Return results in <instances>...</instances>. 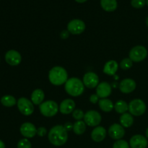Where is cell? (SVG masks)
I'll list each match as a JSON object with an SVG mask.
<instances>
[{"instance_id": "1", "label": "cell", "mask_w": 148, "mask_h": 148, "mask_svg": "<svg viewBox=\"0 0 148 148\" xmlns=\"http://www.w3.org/2000/svg\"><path fill=\"white\" fill-rule=\"evenodd\" d=\"M49 140L53 145L59 147L66 143L68 140V132L64 126L56 125L52 127L48 134Z\"/></svg>"}, {"instance_id": "2", "label": "cell", "mask_w": 148, "mask_h": 148, "mask_svg": "<svg viewBox=\"0 0 148 148\" xmlns=\"http://www.w3.org/2000/svg\"><path fill=\"white\" fill-rule=\"evenodd\" d=\"M49 79L52 85L56 86L62 85L68 80V73L62 66H56L49 71Z\"/></svg>"}, {"instance_id": "3", "label": "cell", "mask_w": 148, "mask_h": 148, "mask_svg": "<svg viewBox=\"0 0 148 148\" xmlns=\"http://www.w3.org/2000/svg\"><path fill=\"white\" fill-rule=\"evenodd\" d=\"M64 89L66 93L72 97H77L82 95L85 90L83 82L77 77H71L64 84Z\"/></svg>"}, {"instance_id": "4", "label": "cell", "mask_w": 148, "mask_h": 148, "mask_svg": "<svg viewBox=\"0 0 148 148\" xmlns=\"http://www.w3.org/2000/svg\"><path fill=\"white\" fill-rule=\"evenodd\" d=\"M40 112L46 117H53L56 115L59 110L58 104L53 101H46L42 103L39 106Z\"/></svg>"}, {"instance_id": "5", "label": "cell", "mask_w": 148, "mask_h": 148, "mask_svg": "<svg viewBox=\"0 0 148 148\" xmlns=\"http://www.w3.org/2000/svg\"><path fill=\"white\" fill-rule=\"evenodd\" d=\"M146 109L147 106L145 103L141 99H134L130 101L129 103L130 114L134 116H140L143 115L145 113Z\"/></svg>"}, {"instance_id": "6", "label": "cell", "mask_w": 148, "mask_h": 148, "mask_svg": "<svg viewBox=\"0 0 148 148\" xmlns=\"http://www.w3.org/2000/svg\"><path fill=\"white\" fill-rule=\"evenodd\" d=\"M129 56L132 62H140L147 56V50L143 46H136L130 50Z\"/></svg>"}, {"instance_id": "7", "label": "cell", "mask_w": 148, "mask_h": 148, "mask_svg": "<svg viewBox=\"0 0 148 148\" xmlns=\"http://www.w3.org/2000/svg\"><path fill=\"white\" fill-rule=\"evenodd\" d=\"M17 108L22 114L25 116H30L34 112V106L31 101L25 97H21L17 102Z\"/></svg>"}, {"instance_id": "8", "label": "cell", "mask_w": 148, "mask_h": 148, "mask_svg": "<svg viewBox=\"0 0 148 148\" xmlns=\"http://www.w3.org/2000/svg\"><path fill=\"white\" fill-rule=\"evenodd\" d=\"M83 119L85 124L89 127H98L101 122L102 116L98 111L90 110L85 113Z\"/></svg>"}, {"instance_id": "9", "label": "cell", "mask_w": 148, "mask_h": 148, "mask_svg": "<svg viewBox=\"0 0 148 148\" xmlns=\"http://www.w3.org/2000/svg\"><path fill=\"white\" fill-rule=\"evenodd\" d=\"M85 23L79 19H74L67 25V30L73 35L81 34L85 31Z\"/></svg>"}, {"instance_id": "10", "label": "cell", "mask_w": 148, "mask_h": 148, "mask_svg": "<svg viewBox=\"0 0 148 148\" xmlns=\"http://www.w3.org/2000/svg\"><path fill=\"white\" fill-rule=\"evenodd\" d=\"M82 82H83L85 87L92 89V88H97L98 83H99V77L95 72H87L84 75Z\"/></svg>"}, {"instance_id": "11", "label": "cell", "mask_w": 148, "mask_h": 148, "mask_svg": "<svg viewBox=\"0 0 148 148\" xmlns=\"http://www.w3.org/2000/svg\"><path fill=\"white\" fill-rule=\"evenodd\" d=\"M20 133L25 138H33L37 134L36 126L30 122L23 123L20 129Z\"/></svg>"}, {"instance_id": "12", "label": "cell", "mask_w": 148, "mask_h": 148, "mask_svg": "<svg viewBox=\"0 0 148 148\" xmlns=\"http://www.w3.org/2000/svg\"><path fill=\"white\" fill-rule=\"evenodd\" d=\"M108 134L113 140H121L125 134L124 128L119 124H114L108 129Z\"/></svg>"}, {"instance_id": "13", "label": "cell", "mask_w": 148, "mask_h": 148, "mask_svg": "<svg viewBox=\"0 0 148 148\" xmlns=\"http://www.w3.org/2000/svg\"><path fill=\"white\" fill-rule=\"evenodd\" d=\"M147 145V137L141 134H135L130 140V146L131 148H146Z\"/></svg>"}, {"instance_id": "14", "label": "cell", "mask_w": 148, "mask_h": 148, "mask_svg": "<svg viewBox=\"0 0 148 148\" xmlns=\"http://www.w3.org/2000/svg\"><path fill=\"white\" fill-rule=\"evenodd\" d=\"M137 84L133 79L126 78L122 79L119 84V90L124 94H129L132 92L136 89Z\"/></svg>"}, {"instance_id": "15", "label": "cell", "mask_w": 148, "mask_h": 148, "mask_svg": "<svg viewBox=\"0 0 148 148\" xmlns=\"http://www.w3.org/2000/svg\"><path fill=\"white\" fill-rule=\"evenodd\" d=\"M5 61L11 66H17L21 63L22 56L16 50H10L6 53Z\"/></svg>"}, {"instance_id": "16", "label": "cell", "mask_w": 148, "mask_h": 148, "mask_svg": "<svg viewBox=\"0 0 148 148\" xmlns=\"http://www.w3.org/2000/svg\"><path fill=\"white\" fill-rule=\"evenodd\" d=\"M112 92L111 85L109 83L106 82H102L98 84L96 88V94L99 98H106L107 97L109 96Z\"/></svg>"}, {"instance_id": "17", "label": "cell", "mask_w": 148, "mask_h": 148, "mask_svg": "<svg viewBox=\"0 0 148 148\" xmlns=\"http://www.w3.org/2000/svg\"><path fill=\"white\" fill-rule=\"evenodd\" d=\"M75 108V102L72 99L67 98L62 101L59 106V111L63 114H69Z\"/></svg>"}, {"instance_id": "18", "label": "cell", "mask_w": 148, "mask_h": 148, "mask_svg": "<svg viewBox=\"0 0 148 148\" xmlns=\"http://www.w3.org/2000/svg\"><path fill=\"white\" fill-rule=\"evenodd\" d=\"M106 130L104 127L98 126L95 127L91 132V138L95 143H101L106 138Z\"/></svg>"}, {"instance_id": "19", "label": "cell", "mask_w": 148, "mask_h": 148, "mask_svg": "<svg viewBox=\"0 0 148 148\" xmlns=\"http://www.w3.org/2000/svg\"><path fill=\"white\" fill-rule=\"evenodd\" d=\"M119 68V64L115 60L108 61L103 66V72L107 75L113 76L117 72Z\"/></svg>"}, {"instance_id": "20", "label": "cell", "mask_w": 148, "mask_h": 148, "mask_svg": "<svg viewBox=\"0 0 148 148\" xmlns=\"http://www.w3.org/2000/svg\"><path fill=\"white\" fill-rule=\"evenodd\" d=\"M45 98V93L41 89H36L31 94V101L34 105H40Z\"/></svg>"}, {"instance_id": "21", "label": "cell", "mask_w": 148, "mask_h": 148, "mask_svg": "<svg viewBox=\"0 0 148 148\" xmlns=\"http://www.w3.org/2000/svg\"><path fill=\"white\" fill-rule=\"evenodd\" d=\"M98 105L101 110H102L104 112H111L113 109H114V103L108 98H102L99 100Z\"/></svg>"}, {"instance_id": "22", "label": "cell", "mask_w": 148, "mask_h": 148, "mask_svg": "<svg viewBox=\"0 0 148 148\" xmlns=\"http://www.w3.org/2000/svg\"><path fill=\"white\" fill-rule=\"evenodd\" d=\"M119 121L121 123V125L125 128H130L132 126L134 123V119L132 115L129 113H124L121 114L119 118Z\"/></svg>"}, {"instance_id": "23", "label": "cell", "mask_w": 148, "mask_h": 148, "mask_svg": "<svg viewBox=\"0 0 148 148\" xmlns=\"http://www.w3.org/2000/svg\"><path fill=\"white\" fill-rule=\"evenodd\" d=\"M101 7L106 12H114L117 8L116 0H101Z\"/></svg>"}, {"instance_id": "24", "label": "cell", "mask_w": 148, "mask_h": 148, "mask_svg": "<svg viewBox=\"0 0 148 148\" xmlns=\"http://www.w3.org/2000/svg\"><path fill=\"white\" fill-rule=\"evenodd\" d=\"M114 109L118 114H123L129 110V105L124 101L119 100L114 105Z\"/></svg>"}, {"instance_id": "25", "label": "cell", "mask_w": 148, "mask_h": 148, "mask_svg": "<svg viewBox=\"0 0 148 148\" xmlns=\"http://www.w3.org/2000/svg\"><path fill=\"white\" fill-rule=\"evenodd\" d=\"M86 126L87 124L84 121H77L74 124L73 127V131L77 135H81V134H84L86 130Z\"/></svg>"}, {"instance_id": "26", "label": "cell", "mask_w": 148, "mask_h": 148, "mask_svg": "<svg viewBox=\"0 0 148 148\" xmlns=\"http://www.w3.org/2000/svg\"><path fill=\"white\" fill-rule=\"evenodd\" d=\"M1 103L6 107H12L17 104V101L14 96L7 95H4L1 98Z\"/></svg>"}, {"instance_id": "27", "label": "cell", "mask_w": 148, "mask_h": 148, "mask_svg": "<svg viewBox=\"0 0 148 148\" xmlns=\"http://www.w3.org/2000/svg\"><path fill=\"white\" fill-rule=\"evenodd\" d=\"M132 62H133L130 58H125V59L121 60V63H120V66H121L123 70H127V69H130L132 66Z\"/></svg>"}, {"instance_id": "28", "label": "cell", "mask_w": 148, "mask_h": 148, "mask_svg": "<svg viewBox=\"0 0 148 148\" xmlns=\"http://www.w3.org/2000/svg\"><path fill=\"white\" fill-rule=\"evenodd\" d=\"M113 148H130V146L126 140H119L114 143Z\"/></svg>"}, {"instance_id": "29", "label": "cell", "mask_w": 148, "mask_h": 148, "mask_svg": "<svg viewBox=\"0 0 148 148\" xmlns=\"http://www.w3.org/2000/svg\"><path fill=\"white\" fill-rule=\"evenodd\" d=\"M17 148H32L31 143L27 138L22 139L17 143Z\"/></svg>"}, {"instance_id": "30", "label": "cell", "mask_w": 148, "mask_h": 148, "mask_svg": "<svg viewBox=\"0 0 148 148\" xmlns=\"http://www.w3.org/2000/svg\"><path fill=\"white\" fill-rule=\"evenodd\" d=\"M85 114L81 109H75L72 112V117L77 121H80L82 119H84Z\"/></svg>"}, {"instance_id": "31", "label": "cell", "mask_w": 148, "mask_h": 148, "mask_svg": "<svg viewBox=\"0 0 148 148\" xmlns=\"http://www.w3.org/2000/svg\"><path fill=\"white\" fill-rule=\"evenodd\" d=\"M131 4L134 8H143L146 4V0H132Z\"/></svg>"}, {"instance_id": "32", "label": "cell", "mask_w": 148, "mask_h": 148, "mask_svg": "<svg viewBox=\"0 0 148 148\" xmlns=\"http://www.w3.org/2000/svg\"><path fill=\"white\" fill-rule=\"evenodd\" d=\"M46 134H47V130L45 127H40L37 129V134L39 137H43L44 136H46Z\"/></svg>"}, {"instance_id": "33", "label": "cell", "mask_w": 148, "mask_h": 148, "mask_svg": "<svg viewBox=\"0 0 148 148\" xmlns=\"http://www.w3.org/2000/svg\"><path fill=\"white\" fill-rule=\"evenodd\" d=\"M90 102L92 103V104H96L97 103L99 102V97L97 94H92L90 96Z\"/></svg>"}, {"instance_id": "34", "label": "cell", "mask_w": 148, "mask_h": 148, "mask_svg": "<svg viewBox=\"0 0 148 148\" xmlns=\"http://www.w3.org/2000/svg\"><path fill=\"white\" fill-rule=\"evenodd\" d=\"M69 33H69V32L67 30H62V31L61 32V33H60L61 38L63 39V40H66V39H67L68 38H69Z\"/></svg>"}, {"instance_id": "35", "label": "cell", "mask_w": 148, "mask_h": 148, "mask_svg": "<svg viewBox=\"0 0 148 148\" xmlns=\"http://www.w3.org/2000/svg\"><path fill=\"white\" fill-rule=\"evenodd\" d=\"M73 127H74V124H72L71 122L65 123V124L64 125V127L65 130H66L67 132L71 131L72 130H73Z\"/></svg>"}, {"instance_id": "36", "label": "cell", "mask_w": 148, "mask_h": 148, "mask_svg": "<svg viewBox=\"0 0 148 148\" xmlns=\"http://www.w3.org/2000/svg\"><path fill=\"white\" fill-rule=\"evenodd\" d=\"M0 148H5V145H4V142L1 141L0 140Z\"/></svg>"}, {"instance_id": "37", "label": "cell", "mask_w": 148, "mask_h": 148, "mask_svg": "<svg viewBox=\"0 0 148 148\" xmlns=\"http://www.w3.org/2000/svg\"><path fill=\"white\" fill-rule=\"evenodd\" d=\"M75 1L78 3H84V2H85L86 1H88V0H75Z\"/></svg>"}, {"instance_id": "38", "label": "cell", "mask_w": 148, "mask_h": 148, "mask_svg": "<svg viewBox=\"0 0 148 148\" xmlns=\"http://www.w3.org/2000/svg\"><path fill=\"white\" fill-rule=\"evenodd\" d=\"M145 135H146V137H147V139H148V127L147 128V130H146Z\"/></svg>"}, {"instance_id": "39", "label": "cell", "mask_w": 148, "mask_h": 148, "mask_svg": "<svg viewBox=\"0 0 148 148\" xmlns=\"http://www.w3.org/2000/svg\"><path fill=\"white\" fill-rule=\"evenodd\" d=\"M146 25H147V26L148 27V17H147V19H146Z\"/></svg>"}, {"instance_id": "40", "label": "cell", "mask_w": 148, "mask_h": 148, "mask_svg": "<svg viewBox=\"0 0 148 148\" xmlns=\"http://www.w3.org/2000/svg\"><path fill=\"white\" fill-rule=\"evenodd\" d=\"M146 4H147V6H148V0H146Z\"/></svg>"}, {"instance_id": "41", "label": "cell", "mask_w": 148, "mask_h": 148, "mask_svg": "<svg viewBox=\"0 0 148 148\" xmlns=\"http://www.w3.org/2000/svg\"><path fill=\"white\" fill-rule=\"evenodd\" d=\"M147 148H148V145H147Z\"/></svg>"}]
</instances>
